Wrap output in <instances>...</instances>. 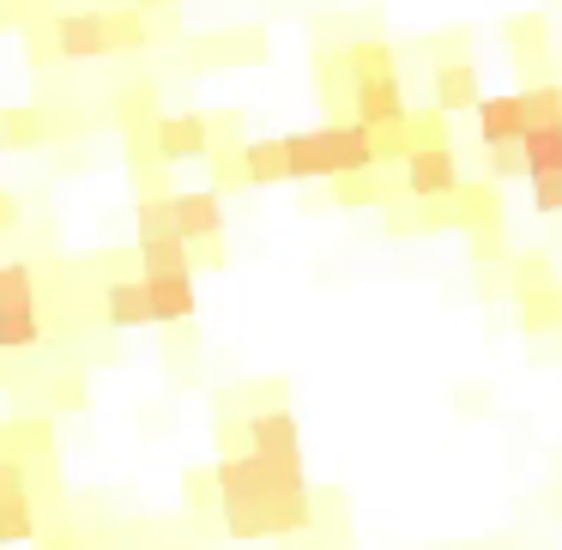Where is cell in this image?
I'll return each instance as SVG.
<instances>
[{
    "mask_svg": "<svg viewBox=\"0 0 562 550\" xmlns=\"http://www.w3.org/2000/svg\"><path fill=\"white\" fill-rule=\"evenodd\" d=\"M351 170H375L363 122H321L303 134H284V182H333Z\"/></svg>",
    "mask_w": 562,
    "mask_h": 550,
    "instance_id": "obj_1",
    "label": "cell"
},
{
    "mask_svg": "<svg viewBox=\"0 0 562 550\" xmlns=\"http://www.w3.org/2000/svg\"><path fill=\"white\" fill-rule=\"evenodd\" d=\"M37 339H43L37 267L7 260V267H0V351H31Z\"/></svg>",
    "mask_w": 562,
    "mask_h": 550,
    "instance_id": "obj_2",
    "label": "cell"
},
{
    "mask_svg": "<svg viewBox=\"0 0 562 550\" xmlns=\"http://www.w3.org/2000/svg\"><path fill=\"white\" fill-rule=\"evenodd\" d=\"M315 526V502L303 496H267V502H224V532L231 538H291Z\"/></svg>",
    "mask_w": 562,
    "mask_h": 550,
    "instance_id": "obj_3",
    "label": "cell"
},
{
    "mask_svg": "<svg viewBox=\"0 0 562 550\" xmlns=\"http://www.w3.org/2000/svg\"><path fill=\"white\" fill-rule=\"evenodd\" d=\"M400 170H405V194H412V200H453V188L465 182V176H460V158H453L448 146H417V151H405Z\"/></svg>",
    "mask_w": 562,
    "mask_h": 550,
    "instance_id": "obj_4",
    "label": "cell"
},
{
    "mask_svg": "<svg viewBox=\"0 0 562 550\" xmlns=\"http://www.w3.org/2000/svg\"><path fill=\"white\" fill-rule=\"evenodd\" d=\"M151 151L158 164H188L212 151V115H158L151 122Z\"/></svg>",
    "mask_w": 562,
    "mask_h": 550,
    "instance_id": "obj_5",
    "label": "cell"
},
{
    "mask_svg": "<svg viewBox=\"0 0 562 550\" xmlns=\"http://www.w3.org/2000/svg\"><path fill=\"white\" fill-rule=\"evenodd\" d=\"M243 441H248V453H260V460H303V429H296V417L284 412V405L248 417Z\"/></svg>",
    "mask_w": 562,
    "mask_h": 550,
    "instance_id": "obj_6",
    "label": "cell"
},
{
    "mask_svg": "<svg viewBox=\"0 0 562 550\" xmlns=\"http://www.w3.org/2000/svg\"><path fill=\"white\" fill-rule=\"evenodd\" d=\"M170 212H176V236H182V243H212V236H224V194L218 188L170 194Z\"/></svg>",
    "mask_w": 562,
    "mask_h": 550,
    "instance_id": "obj_7",
    "label": "cell"
},
{
    "mask_svg": "<svg viewBox=\"0 0 562 550\" xmlns=\"http://www.w3.org/2000/svg\"><path fill=\"white\" fill-rule=\"evenodd\" d=\"M146 279V303H151V321L164 327H182L194 315V272H139Z\"/></svg>",
    "mask_w": 562,
    "mask_h": 550,
    "instance_id": "obj_8",
    "label": "cell"
},
{
    "mask_svg": "<svg viewBox=\"0 0 562 550\" xmlns=\"http://www.w3.org/2000/svg\"><path fill=\"white\" fill-rule=\"evenodd\" d=\"M405 115V86L400 79H357L351 86V122L363 127H387Z\"/></svg>",
    "mask_w": 562,
    "mask_h": 550,
    "instance_id": "obj_9",
    "label": "cell"
},
{
    "mask_svg": "<svg viewBox=\"0 0 562 550\" xmlns=\"http://www.w3.org/2000/svg\"><path fill=\"white\" fill-rule=\"evenodd\" d=\"M472 115H477V146H514V139L526 134L520 91H514V98H477Z\"/></svg>",
    "mask_w": 562,
    "mask_h": 550,
    "instance_id": "obj_10",
    "label": "cell"
},
{
    "mask_svg": "<svg viewBox=\"0 0 562 550\" xmlns=\"http://www.w3.org/2000/svg\"><path fill=\"white\" fill-rule=\"evenodd\" d=\"M267 61V37L260 31H236V37H200L194 43V67H248Z\"/></svg>",
    "mask_w": 562,
    "mask_h": 550,
    "instance_id": "obj_11",
    "label": "cell"
},
{
    "mask_svg": "<svg viewBox=\"0 0 562 550\" xmlns=\"http://www.w3.org/2000/svg\"><path fill=\"white\" fill-rule=\"evenodd\" d=\"M55 49H61L67 61L110 55V43H103V13H67V19H55Z\"/></svg>",
    "mask_w": 562,
    "mask_h": 550,
    "instance_id": "obj_12",
    "label": "cell"
},
{
    "mask_svg": "<svg viewBox=\"0 0 562 550\" xmlns=\"http://www.w3.org/2000/svg\"><path fill=\"white\" fill-rule=\"evenodd\" d=\"M103 321H110V327H151L146 279H110L103 284Z\"/></svg>",
    "mask_w": 562,
    "mask_h": 550,
    "instance_id": "obj_13",
    "label": "cell"
},
{
    "mask_svg": "<svg viewBox=\"0 0 562 550\" xmlns=\"http://www.w3.org/2000/svg\"><path fill=\"white\" fill-rule=\"evenodd\" d=\"M477 98H484V91H477V67L472 61H441L436 67V110L460 115V110H472Z\"/></svg>",
    "mask_w": 562,
    "mask_h": 550,
    "instance_id": "obj_14",
    "label": "cell"
},
{
    "mask_svg": "<svg viewBox=\"0 0 562 550\" xmlns=\"http://www.w3.org/2000/svg\"><path fill=\"white\" fill-rule=\"evenodd\" d=\"M502 37H508L514 61L544 67V55H550V19H544V13H514L508 25H502Z\"/></svg>",
    "mask_w": 562,
    "mask_h": 550,
    "instance_id": "obj_15",
    "label": "cell"
},
{
    "mask_svg": "<svg viewBox=\"0 0 562 550\" xmlns=\"http://www.w3.org/2000/svg\"><path fill=\"white\" fill-rule=\"evenodd\" d=\"M31 538H37V496L0 490V545H31Z\"/></svg>",
    "mask_w": 562,
    "mask_h": 550,
    "instance_id": "obj_16",
    "label": "cell"
},
{
    "mask_svg": "<svg viewBox=\"0 0 562 550\" xmlns=\"http://www.w3.org/2000/svg\"><path fill=\"white\" fill-rule=\"evenodd\" d=\"M520 158H526V176H550L562 170V122H538L520 134Z\"/></svg>",
    "mask_w": 562,
    "mask_h": 550,
    "instance_id": "obj_17",
    "label": "cell"
},
{
    "mask_svg": "<svg viewBox=\"0 0 562 550\" xmlns=\"http://www.w3.org/2000/svg\"><path fill=\"white\" fill-rule=\"evenodd\" d=\"M43 139H49V122H43V110H0V151H37Z\"/></svg>",
    "mask_w": 562,
    "mask_h": 550,
    "instance_id": "obj_18",
    "label": "cell"
},
{
    "mask_svg": "<svg viewBox=\"0 0 562 550\" xmlns=\"http://www.w3.org/2000/svg\"><path fill=\"white\" fill-rule=\"evenodd\" d=\"M339 61H345V74H351V79H400V55H393L381 37L351 43V49H345Z\"/></svg>",
    "mask_w": 562,
    "mask_h": 550,
    "instance_id": "obj_19",
    "label": "cell"
},
{
    "mask_svg": "<svg viewBox=\"0 0 562 550\" xmlns=\"http://www.w3.org/2000/svg\"><path fill=\"white\" fill-rule=\"evenodd\" d=\"M243 176L248 188L284 182V139H243Z\"/></svg>",
    "mask_w": 562,
    "mask_h": 550,
    "instance_id": "obj_20",
    "label": "cell"
},
{
    "mask_svg": "<svg viewBox=\"0 0 562 550\" xmlns=\"http://www.w3.org/2000/svg\"><path fill=\"white\" fill-rule=\"evenodd\" d=\"M139 272H194V255H188L182 236H146L139 243Z\"/></svg>",
    "mask_w": 562,
    "mask_h": 550,
    "instance_id": "obj_21",
    "label": "cell"
},
{
    "mask_svg": "<svg viewBox=\"0 0 562 550\" xmlns=\"http://www.w3.org/2000/svg\"><path fill=\"white\" fill-rule=\"evenodd\" d=\"M103 43L110 49H146L151 43V25L139 7H122V13H103Z\"/></svg>",
    "mask_w": 562,
    "mask_h": 550,
    "instance_id": "obj_22",
    "label": "cell"
},
{
    "mask_svg": "<svg viewBox=\"0 0 562 550\" xmlns=\"http://www.w3.org/2000/svg\"><path fill=\"white\" fill-rule=\"evenodd\" d=\"M405 146H448V110H436V103H429V110H405Z\"/></svg>",
    "mask_w": 562,
    "mask_h": 550,
    "instance_id": "obj_23",
    "label": "cell"
},
{
    "mask_svg": "<svg viewBox=\"0 0 562 550\" xmlns=\"http://www.w3.org/2000/svg\"><path fill=\"white\" fill-rule=\"evenodd\" d=\"M562 321V291L550 284V291H526L520 296V327L526 333H550Z\"/></svg>",
    "mask_w": 562,
    "mask_h": 550,
    "instance_id": "obj_24",
    "label": "cell"
},
{
    "mask_svg": "<svg viewBox=\"0 0 562 550\" xmlns=\"http://www.w3.org/2000/svg\"><path fill=\"white\" fill-rule=\"evenodd\" d=\"M333 200H339V206H381V182H375V170L333 176Z\"/></svg>",
    "mask_w": 562,
    "mask_h": 550,
    "instance_id": "obj_25",
    "label": "cell"
},
{
    "mask_svg": "<svg viewBox=\"0 0 562 550\" xmlns=\"http://www.w3.org/2000/svg\"><path fill=\"white\" fill-rule=\"evenodd\" d=\"M520 103H526V127L562 122V86H557V79H538L532 91H520Z\"/></svg>",
    "mask_w": 562,
    "mask_h": 550,
    "instance_id": "obj_26",
    "label": "cell"
},
{
    "mask_svg": "<svg viewBox=\"0 0 562 550\" xmlns=\"http://www.w3.org/2000/svg\"><path fill=\"white\" fill-rule=\"evenodd\" d=\"M139 243L146 236H176V212H170V194H139Z\"/></svg>",
    "mask_w": 562,
    "mask_h": 550,
    "instance_id": "obj_27",
    "label": "cell"
},
{
    "mask_svg": "<svg viewBox=\"0 0 562 550\" xmlns=\"http://www.w3.org/2000/svg\"><path fill=\"white\" fill-rule=\"evenodd\" d=\"M550 284H557V272H550V255H520V260H514V296L550 291Z\"/></svg>",
    "mask_w": 562,
    "mask_h": 550,
    "instance_id": "obj_28",
    "label": "cell"
},
{
    "mask_svg": "<svg viewBox=\"0 0 562 550\" xmlns=\"http://www.w3.org/2000/svg\"><path fill=\"white\" fill-rule=\"evenodd\" d=\"M526 182H532V206H538V212H562V170L526 176Z\"/></svg>",
    "mask_w": 562,
    "mask_h": 550,
    "instance_id": "obj_29",
    "label": "cell"
},
{
    "mask_svg": "<svg viewBox=\"0 0 562 550\" xmlns=\"http://www.w3.org/2000/svg\"><path fill=\"white\" fill-rule=\"evenodd\" d=\"M484 151H490V170H496V176H526L520 139H514V146H484Z\"/></svg>",
    "mask_w": 562,
    "mask_h": 550,
    "instance_id": "obj_30",
    "label": "cell"
},
{
    "mask_svg": "<svg viewBox=\"0 0 562 550\" xmlns=\"http://www.w3.org/2000/svg\"><path fill=\"white\" fill-rule=\"evenodd\" d=\"M31 545H43V550H86V538L79 532H49V538H31Z\"/></svg>",
    "mask_w": 562,
    "mask_h": 550,
    "instance_id": "obj_31",
    "label": "cell"
},
{
    "mask_svg": "<svg viewBox=\"0 0 562 550\" xmlns=\"http://www.w3.org/2000/svg\"><path fill=\"white\" fill-rule=\"evenodd\" d=\"M7 224H19V200L13 194H0V231H7Z\"/></svg>",
    "mask_w": 562,
    "mask_h": 550,
    "instance_id": "obj_32",
    "label": "cell"
},
{
    "mask_svg": "<svg viewBox=\"0 0 562 550\" xmlns=\"http://www.w3.org/2000/svg\"><path fill=\"white\" fill-rule=\"evenodd\" d=\"M134 7H139V13H158V7H164V13H170L176 0H134Z\"/></svg>",
    "mask_w": 562,
    "mask_h": 550,
    "instance_id": "obj_33",
    "label": "cell"
}]
</instances>
